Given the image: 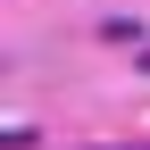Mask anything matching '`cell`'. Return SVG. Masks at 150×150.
Wrapping results in <instances>:
<instances>
[{"mask_svg": "<svg viewBox=\"0 0 150 150\" xmlns=\"http://www.w3.org/2000/svg\"><path fill=\"white\" fill-rule=\"evenodd\" d=\"M134 150H150V142H134Z\"/></svg>", "mask_w": 150, "mask_h": 150, "instance_id": "obj_1", "label": "cell"}]
</instances>
